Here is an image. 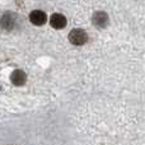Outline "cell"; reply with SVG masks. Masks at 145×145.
<instances>
[{"label":"cell","mask_w":145,"mask_h":145,"mask_svg":"<svg viewBox=\"0 0 145 145\" xmlns=\"http://www.w3.org/2000/svg\"><path fill=\"white\" fill-rule=\"evenodd\" d=\"M25 79H27V75L22 70H15L10 75V80L14 85H23L25 83Z\"/></svg>","instance_id":"5b68a950"},{"label":"cell","mask_w":145,"mask_h":145,"mask_svg":"<svg viewBox=\"0 0 145 145\" xmlns=\"http://www.w3.org/2000/svg\"><path fill=\"white\" fill-rule=\"evenodd\" d=\"M50 24L55 29H63L66 25V18L60 13H55V14H52V17L50 19Z\"/></svg>","instance_id":"3957f363"},{"label":"cell","mask_w":145,"mask_h":145,"mask_svg":"<svg viewBox=\"0 0 145 145\" xmlns=\"http://www.w3.org/2000/svg\"><path fill=\"white\" fill-rule=\"evenodd\" d=\"M92 20H93V23H94V25L103 28L108 24V15L106 14L105 12H97V13H94Z\"/></svg>","instance_id":"277c9868"},{"label":"cell","mask_w":145,"mask_h":145,"mask_svg":"<svg viewBox=\"0 0 145 145\" xmlns=\"http://www.w3.org/2000/svg\"><path fill=\"white\" fill-rule=\"evenodd\" d=\"M10 18H12V15L9 14H5L4 17L1 18V27L3 28H12L13 27V19L10 20Z\"/></svg>","instance_id":"8992f818"},{"label":"cell","mask_w":145,"mask_h":145,"mask_svg":"<svg viewBox=\"0 0 145 145\" xmlns=\"http://www.w3.org/2000/svg\"><path fill=\"white\" fill-rule=\"evenodd\" d=\"M29 20L35 25H43L47 22V15L42 10H33L29 14Z\"/></svg>","instance_id":"7a4b0ae2"},{"label":"cell","mask_w":145,"mask_h":145,"mask_svg":"<svg viewBox=\"0 0 145 145\" xmlns=\"http://www.w3.org/2000/svg\"><path fill=\"white\" fill-rule=\"evenodd\" d=\"M69 41L75 46H82V45H84V43H87L88 35L84 29L74 28V29H71L70 33H69Z\"/></svg>","instance_id":"6da1fadb"}]
</instances>
